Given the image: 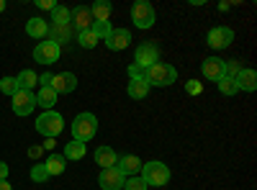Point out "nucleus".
<instances>
[{"label":"nucleus","mask_w":257,"mask_h":190,"mask_svg":"<svg viewBox=\"0 0 257 190\" xmlns=\"http://www.w3.org/2000/svg\"><path fill=\"white\" fill-rule=\"evenodd\" d=\"M144 80L149 82V88L157 85V88H167V85H173V82L178 80V72L173 65H165V62H157V65L152 67H147L144 70Z\"/></svg>","instance_id":"obj_1"},{"label":"nucleus","mask_w":257,"mask_h":190,"mask_svg":"<svg viewBox=\"0 0 257 190\" xmlns=\"http://www.w3.org/2000/svg\"><path fill=\"white\" fill-rule=\"evenodd\" d=\"M142 180L147 182V187H165L170 182V170L165 162H144L142 164Z\"/></svg>","instance_id":"obj_2"},{"label":"nucleus","mask_w":257,"mask_h":190,"mask_svg":"<svg viewBox=\"0 0 257 190\" xmlns=\"http://www.w3.org/2000/svg\"><path fill=\"white\" fill-rule=\"evenodd\" d=\"M95 134H98V118H95L93 113H80V116L72 121V139H75V141L88 144Z\"/></svg>","instance_id":"obj_3"},{"label":"nucleus","mask_w":257,"mask_h":190,"mask_svg":"<svg viewBox=\"0 0 257 190\" xmlns=\"http://www.w3.org/2000/svg\"><path fill=\"white\" fill-rule=\"evenodd\" d=\"M62 129H64V118H62L57 111H44V113L36 118V131H39V134H44L47 139L59 136Z\"/></svg>","instance_id":"obj_4"},{"label":"nucleus","mask_w":257,"mask_h":190,"mask_svg":"<svg viewBox=\"0 0 257 190\" xmlns=\"http://www.w3.org/2000/svg\"><path fill=\"white\" fill-rule=\"evenodd\" d=\"M132 21L137 29H152L155 21H157V13H155V6L147 3V0H139V3L132 6Z\"/></svg>","instance_id":"obj_5"},{"label":"nucleus","mask_w":257,"mask_h":190,"mask_svg":"<svg viewBox=\"0 0 257 190\" xmlns=\"http://www.w3.org/2000/svg\"><path fill=\"white\" fill-rule=\"evenodd\" d=\"M160 62V49L155 41H144V44H139V49L134 52V65L147 70V67H152Z\"/></svg>","instance_id":"obj_6"},{"label":"nucleus","mask_w":257,"mask_h":190,"mask_svg":"<svg viewBox=\"0 0 257 190\" xmlns=\"http://www.w3.org/2000/svg\"><path fill=\"white\" fill-rule=\"evenodd\" d=\"M59 54H62V49H59L57 41H41V44L34 49V59L39 62V65H44V67L54 65V62L59 59Z\"/></svg>","instance_id":"obj_7"},{"label":"nucleus","mask_w":257,"mask_h":190,"mask_svg":"<svg viewBox=\"0 0 257 190\" xmlns=\"http://www.w3.org/2000/svg\"><path fill=\"white\" fill-rule=\"evenodd\" d=\"M36 108V95L34 90H16L13 93V113L16 116H29Z\"/></svg>","instance_id":"obj_8"},{"label":"nucleus","mask_w":257,"mask_h":190,"mask_svg":"<svg viewBox=\"0 0 257 190\" xmlns=\"http://www.w3.org/2000/svg\"><path fill=\"white\" fill-rule=\"evenodd\" d=\"M206 41H208L211 49H226V47H231V41H234V31L226 29V26H216V29L208 31Z\"/></svg>","instance_id":"obj_9"},{"label":"nucleus","mask_w":257,"mask_h":190,"mask_svg":"<svg viewBox=\"0 0 257 190\" xmlns=\"http://www.w3.org/2000/svg\"><path fill=\"white\" fill-rule=\"evenodd\" d=\"M100 187L103 190H123V182L126 177L116 170V167H108V170H100Z\"/></svg>","instance_id":"obj_10"},{"label":"nucleus","mask_w":257,"mask_h":190,"mask_svg":"<svg viewBox=\"0 0 257 190\" xmlns=\"http://www.w3.org/2000/svg\"><path fill=\"white\" fill-rule=\"evenodd\" d=\"M142 164H144V162H142L137 154H123V157H118V162H116V170H118L123 177H126V175L134 177V175L142 172Z\"/></svg>","instance_id":"obj_11"},{"label":"nucleus","mask_w":257,"mask_h":190,"mask_svg":"<svg viewBox=\"0 0 257 190\" xmlns=\"http://www.w3.org/2000/svg\"><path fill=\"white\" fill-rule=\"evenodd\" d=\"M128 44H132V34H128L126 29H111V34L105 36V47H108L111 52H121Z\"/></svg>","instance_id":"obj_12"},{"label":"nucleus","mask_w":257,"mask_h":190,"mask_svg":"<svg viewBox=\"0 0 257 190\" xmlns=\"http://www.w3.org/2000/svg\"><path fill=\"white\" fill-rule=\"evenodd\" d=\"M57 95L59 93H72L75 88H77V77L72 75V72H59V75H54L52 77V85H49Z\"/></svg>","instance_id":"obj_13"},{"label":"nucleus","mask_w":257,"mask_h":190,"mask_svg":"<svg viewBox=\"0 0 257 190\" xmlns=\"http://www.w3.org/2000/svg\"><path fill=\"white\" fill-rule=\"evenodd\" d=\"M203 77L219 82L224 77V59L221 57H206L203 59Z\"/></svg>","instance_id":"obj_14"},{"label":"nucleus","mask_w":257,"mask_h":190,"mask_svg":"<svg viewBox=\"0 0 257 190\" xmlns=\"http://www.w3.org/2000/svg\"><path fill=\"white\" fill-rule=\"evenodd\" d=\"M70 24H75L77 26V31H90L93 29V16H90V8H75V11H70Z\"/></svg>","instance_id":"obj_15"},{"label":"nucleus","mask_w":257,"mask_h":190,"mask_svg":"<svg viewBox=\"0 0 257 190\" xmlns=\"http://www.w3.org/2000/svg\"><path fill=\"white\" fill-rule=\"evenodd\" d=\"M234 82H237V90L254 93L257 90V72L254 70H239V75L234 77Z\"/></svg>","instance_id":"obj_16"},{"label":"nucleus","mask_w":257,"mask_h":190,"mask_svg":"<svg viewBox=\"0 0 257 190\" xmlns=\"http://www.w3.org/2000/svg\"><path fill=\"white\" fill-rule=\"evenodd\" d=\"M118 157L116 152L111 149V146H98V152H95V164H100L103 170H108V167H116Z\"/></svg>","instance_id":"obj_17"},{"label":"nucleus","mask_w":257,"mask_h":190,"mask_svg":"<svg viewBox=\"0 0 257 190\" xmlns=\"http://www.w3.org/2000/svg\"><path fill=\"white\" fill-rule=\"evenodd\" d=\"M26 34L31 36V39H41V36H47L49 34V24L44 18H29V24H26Z\"/></svg>","instance_id":"obj_18"},{"label":"nucleus","mask_w":257,"mask_h":190,"mask_svg":"<svg viewBox=\"0 0 257 190\" xmlns=\"http://www.w3.org/2000/svg\"><path fill=\"white\" fill-rule=\"evenodd\" d=\"M147 93H149V82L144 77L128 82V98L132 100H142V98H147Z\"/></svg>","instance_id":"obj_19"},{"label":"nucleus","mask_w":257,"mask_h":190,"mask_svg":"<svg viewBox=\"0 0 257 190\" xmlns=\"http://www.w3.org/2000/svg\"><path fill=\"white\" fill-rule=\"evenodd\" d=\"M54 103H57V93H54L52 88H39V93H36V105H41L44 111H52Z\"/></svg>","instance_id":"obj_20"},{"label":"nucleus","mask_w":257,"mask_h":190,"mask_svg":"<svg viewBox=\"0 0 257 190\" xmlns=\"http://www.w3.org/2000/svg\"><path fill=\"white\" fill-rule=\"evenodd\" d=\"M111 11H113V6L108 3V0H98V3H93V8H90V16H93V21H108Z\"/></svg>","instance_id":"obj_21"},{"label":"nucleus","mask_w":257,"mask_h":190,"mask_svg":"<svg viewBox=\"0 0 257 190\" xmlns=\"http://www.w3.org/2000/svg\"><path fill=\"white\" fill-rule=\"evenodd\" d=\"M85 152H88V146H85L82 141H75V139H72L67 146H64V154H62V157H64V159H82Z\"/></svg>","instance_id":"obj_22"},{"label":"nucleus","mask_w":257,"mask_h":190,"mask_svg":"<svg viewBox=\"0 0 257 190\" xmlns=\"http://www.w3.org/2000/svg\"><path fill=\"white\" fill-rule=\"evenodd\" d=\"M16 82H18V88H21V90H34V88H36V82H39V77H36L34 70H24V72L16 77Z\"/></svg>","instance_id":"obj_23"},{"label":"nucleus","mask_w":257,"mask_h":190,"mask_svg":"<svg viewBox=\"0 0 257 190\" xmlns=\"http://www.w3.org/2000/svg\"><path fill=\"white\" fill-rule=\"evenodd\" d=\"M47 172H49V177H54V175H62L64 172V167H67V159L64 157H59V154H54V157H49L47 159Z\"/></svg>","instance_id":"obj_24"},{"label":"nucleus","mask_w":257,"mask_h":190,"mask_svg":"<svg viewBox=\"0 0 257 190\" xmlns=\"http://www.w3.org/2000/svg\"><path fill=\"white\" fill-rule=\"evenodd\" d=\"M52 21H54V26H59V29L70 26V11L64 6H54L52 8Z\"/></svg>","instance_id":"obj_25"},{"label":"nucleus","mask_w":257,"mask_h":190,"mask_svg":"<svg viewBox=\"0 0 257 190\" xmlns=\"http://www.w3.org/2000/svg\"><path fill=\"white\" fill-rule=\"evenodd\" d=\"M77 44H80L82 49H93V47L98 44V36H95L93 31H80V34H77Z\"/></svg>","instance_id":"obj_26"},{"label":"nucleus","mask_w":257,"mask_h":190,"mask_svg":"<svg viewBox=\"0 0 257 190\" xmlns=\"http://www.w3.org/2000/svg\"><path fill=\"white\" fill-rule=\"evenodd\" d=\"M216 85H219V93H221V95H237V93H239V90H237V82H234L231 77H221Z\"/></svg>","instance_id":"obj_27"},{"label":"nucleus","mask_w":257,"mask_h":190,"mask_svg":"<svg viewBox=\"0 0 257 190\" xmlns=\"http://www.w3.org/2000/svg\"><path fill=\"white\" fill-rule=\"evenodd\" d=\"M111 29H113V26L108 24V21H95V24H93V29H90V31H93V34H95L98 39H105V36L111 34Z\"/></svg>","instance_id":"obj_28"},{"label":"nucleus","mask_w":257,"mask_h":190,"mask_svg":"<svg viewBox=\"0 0 257 190\" xmlns=\"http://www.w3.org/2000/svg\"><path fill=\"white\" fill-rule=\"evenodd\" d=\"M239 70H242V65H239V59H229V62H224V77H237L239 75Z\"/></svg>","instance_id":"obj_29"},{"label":"nucleus","mask_w":257,"mask_h":190,"mask_svg":"<svg viewBox=\"0 0 257 190\" xmlns=\"http://www.w3.org/2000/svg\"><path fill=\"white\" fill-rule=\"evenodd\" d=\"M31 180H34V182H47V180H49L47 167H44V164H34V167H31Z\"/></svg>","instance_id":"obj_30"},{"label":"nucleus","mask_w":257,"mask_h":190,"mask_svg":"<svg viewBox=\"0 0 257 190\" xmlns=\"http://www.w3.org/2000/svg\"><path fill=\"white\" fill-rule=\"evenodd\" d=\"M18 90V82H16V77H3L0 80V93H6V95H11L13 98V93Z\"/></svg>","instance_id":"obj_31"},{"label":"nucleus","mask_w":257,"mask_h":190,"mask_svg":"<svg viewBox=\"0 0 257 190\" xmlns=\"http://www.w3.org/2000/svg\"><path fill=\"white\" fill-rule=\"evenodd\" d=\"M123 190H147V182L142 180V175L126 177V182H123Z\"/></svg>","instance_id":"obj_32"},{"label":"nucleus","mask_w":257,"mask_h":190,"mask_svg":"<svg viewBox=\"0 0 257 190\" xmlns=\"http://www.w3.org/2000/svg\"><path fill=\"white\" fill-rule=\"evenodd\" d=\"M185 90H188L190 95H201V93H203V85H201L198 80H188V82H185Z\"/></svg>","instance_id":"obj_33"},{"label":"nucleus","mask_w":257,"mask_h":190,"mask_svg":"<svg viewBox=\"0 0 257 190\" xmlns=\"http://www.w3.org/2000/svg\"><path fill=\"white\" fill-rule=\"evenodd\" d=\"M128 77H132V80H139V77H144V70L137 67V65H132V67H128Z\"/></svg>","instance_id":"obj_34"},{"label":"nucleus","mask_w":257,"mask_h":190,"mask_svg":"<svg viewBox=\"0 0 257 190\" xmlns=\"http://www.w3.org/2000/svg\"><path fill=\"white\" fill-rule=\"evenodd\" d=\"M36 6H39V8H44V11H52V8H54L52 0H36Z\"/></svg>","instance_id":"obj_35"},{"label":"nucleus","mask_w":257,"mask_h":190,"mask_svg":"<svg viewBox=\"0 0 257 190\" xmlns=\"http://www.w3.org/2000/svg\"><path fill=\"white\" fill-rule=\"evenodd\" d=\"M0 180H8V164L0 162Z\"/></svg>","instance_id":"obj_36"},{"label":"nucleus","mask_w":257,"mask_h":190,"mask_svg":"<svg viewBox=\"0 0 257 190\" xmlns=\"http://www.w3.org/2000/svg\"><path fill=\"white\" fill-rule=\"evenodd\" d=\"M29 157L39 159V157H41V146H31V149H29Z\"/></svg>","instance_id":"obj_37"},{"label":"nucleus","mask_w":257,"mask_h":190,"mask_svg":"<svg viewBox=\"0 0 257 190\" xmlns=\"http://www.w3.org/2000/svg\"><path fill=\"white\" fill-rule=\"evenodd\" d=\"M0 190H13V187H11L8 180H0Z\"/></svg>","instance_id":"obj_38"},{"label":"nucleus","mask_w":257,"mask_h":190,"mask_svg":"<svg viewBox=\"0 0 257 190\" xmlns=\"http://www.w3.org/2000/svg\"><path fill=\"white\" fill-rule=\"evenodd\" d=\"M229 8H231V3H219V11H221V13H224V11H229Z\"/></svg>","instance_id":"obj_39"},{"label":"nucleus","mask_w":257,"mask_h":190,"mask_svg":"<svg viewBox=\"0 0 257 190\" xmlns=\"http://www.w3.org/2000/svg\"><path fill=\"white\" fill-rule=\"evenodd\" d=\"M6 11V0H0V13H3Z\"/></svg>","instance_id":"obj_40"}]
</instances>
